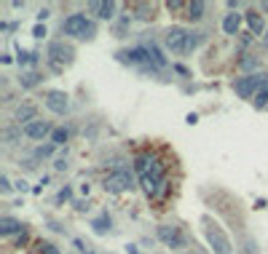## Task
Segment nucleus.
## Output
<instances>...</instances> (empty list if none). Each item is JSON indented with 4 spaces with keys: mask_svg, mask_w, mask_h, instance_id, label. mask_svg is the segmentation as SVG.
Instances as JSON below:
<instances>
[{
    "mask_svg": "<svg viewBox=\"0 0 268 254\" xmlns=\"http://www.w3.org/2000/svg\"><path fill=\"white\" fill-rule=\"evenodd\" d=\"M204 3H201V0H193V3H188V8H185V16L190 19V22H198L201 16H204Z\"/></svg>",
    "mask_w": 268,
    "mask_h": 254,
    "instance_id": "17",
    "label": "nucleus"
},
{
    "mask_svg": "<svg viewBox=\"0 0 268 254\" xmlns=\"http://www.w3.org/2000/svg\"><path fill=\"white\" fill-rule=\"evenodd\" d=\"M11 187H14V185L8 182V177L3 174V177H0V190H3V193H8V190H11Z\"/></svg>",
    "mask_w": 268,
    "mask_h": 254,
    "instance_id": "29",
    "label": "nucleus"
},
{
    "mask_svg": "<svg viewBox=\"0 0 268 254\" xmlns=\"http://www.w3.org/2000/svg\"><path fill=\"white\" fill-rule=\"evenodd\" d=\"M252 102H255V107H268V78L260 83V89H257Z\"/></svg>",
    "mask_w": 268,
    "mask_h": 254,
    "instance_id": "21",
    "label": "nucleus"
},
{
    "mask_svg": "<svg viewBox=\"0 0 268 254\" xmlns=\"http://www.w3.org/2000/svg\"><path fill=\"white\" fill-rule=\"evenodd\" d=\"M204 233H207V241H209V246H212L215 254H231V241H228V236L223 233V228H220L217 222H212L209 217H204Z\"/></svg>",
    "mask_w": 268,
    "mask_h": 254,
    "instance_id": "4",
    "label": "nucleus"
},
{
    "mask_svg": "<svg viewBox=\"0 0 268 254\" xmlns=\"http://www.w3.org/2000/svg\"><path fill=\"white\" fill-rule=\"evenodd\" d=\"M260 8H263V11H268V3H263V6H260Z\"/></svg>",
    "mask_w": 268,
    "mask_h": 254,
    "instance_id": "38",
    "label": "nucleus"
},
{
    "mask_svg": "<svg viewBox=\"0 0 268 254\" xmlns=\"http://www.w3.org/2000/svg\"><path fill=\"white\" fill-rule=\"evenodd\" d=\"M126 251H129V254H140V251H137V246H126Z\"/></svg>",
    "mask_w": 268,
    "mask_h": 254,
    "instance_id": "37",
    "label": "nucleus"
},
{
    "mask_svg": "<svg viewBox=\"0 0 268 254\" xmlns=\"http://www.w3.org/2000/svg\"><path fill=\"white\" fill-rule=\"evenodd\" d=\"M46 107L56 115H64L67 110H70V97H67L64 91H49L46 94Z\"/></svg>",
    "mask_w": 268,
    "mask_h": 254,
    "instance_id": "10",
    "label": "nucleus"
},
{
    "mask_svg": "<svg viewBox=\"0 0 268 254\" xmlns=\"http://www.w3.org/2000/svg\"><path fill=\"white\" fill-rule=\"evenodd\" d=\"M54 168H56V172H64V168H67V158H56Z\"/></svg>",
    "mask_w": 268,
    "mask_h": 254,
    "instance_id": "30",
    "label": "nucleus"
},
{
    "mask_svg": "<svg viewBox=\"0 0 268 254\" xmlns=\"http://www.w3.org/2000/svg\"><path fill=\"white\" fill-rule=\"evenodd\" d=\"M64 142H67V131H64V129H54L51 145H64Z\"/></svg>",
    "mask_w": 268,
    "mask_h": 254,
    "instance_id": "25",
    "label": "nucleus"
},
{
    "mask_svg": "<svg viewBox=\"0 0 268 254\" xmlns=\"http://www.w3.org/2000/svg\"><path fill=\"white\" fill-rule=\"evenodd\" d=\"M185 120H188V123H190V126H193V123H196V120H198V115H196V112H190V115H188Z\"/></svg>",
    "mask_w": 268,
    "mask_h": 254,
    "instance_id": "34",
    "label": "nucleus"
},
{
    "mask_svg": "<svg viewBox=\"0 0 268 254\" xmlns=\"http://www.w3.org/2000/svg\"><path fill=\"white\" fill-rule=\"evenodd\" d=\"M11 233H24V225L14 217H0V236H11Z\"/></svg>",
    "mask_w": 268,
    "mask_h": 254,
    "instance_id": "14",
    "label": "nucleus"
},
{
    "mask_svg": "<svg viewBox=\"0 0 268 254\" xmlns=\"http://www.w3.org/2000/svg\"><path fill=\"white\" fill-rule=\"evenodd\" d=\"M188 32L185 27H169V30L164 32V46L172 51V54H180L185 56V46H188Z\"/></svg>",
    "mask_w": 268,
    "mask_h": 254,
    "instance_id": "7",
    "label": "nucleus"
},
{
    "mask_svg": "<svg viewBox=\"0 0 268 254\" xmlns=\"http://www.w3.org/2000/svg\"><path fill=\"white\" fill-rule=\"evenodd\" d=\"M54 147H56V145H46V147H38V153H35V155H38V158H43V155H51V153H54Z\"/></svg>",
    "mask_w": 268,
    "mask_h": 254,
    "instance_id": "28",
    "label": "nucleus"
},
{
    "mask_svg": "<svg viewBox=\"0 0 268 254\" xmlns=\"http://www.w3.org/2000/svg\"><path fill=\"white\" fill-rule=\"evenodd\" d=\"M46 56L56 64V67H64V64H70L73 62V56H75V49L70 43H64V40H51L49 43V51H46Z\"/></svg>",
    "mask_w": 268,
    "mask_h": 254,
    "instance_id": "8",
    "label": "nucleus"
},
{
    "mask_svg": "<svg viewBox=\"0 0 268 254\" xmlns=\"http://www.w3.org/2000/svg\"><path fill=\"white\" fill-rule=\"evenodd\" d=\"M116 8H118V3H113V0H108V3H89V11H94L99 19H113L116 16Z\"/></svg>",
    "mask_w": 268,
    "mask_h": 254,
    "instance_id": "12",
    "label": "nucleus"
},
{
    "mask_svg": "<svg viewBox=\"0 0 268 254\" xmlns=\"http://www.w3.org/2000/svg\"><path fill=\"white\" fill-rule=\"evenodd\" d=\"M24 134L30 137V139H43V137L54 134V131H51V123H49V120H32L30 126H24Z\"/></svg>",
    "mask_w": 268,
    "mask_h": 254,
    "instance_id": "11",
    "label": "nucleus"
},
{
    "mask_svg": "<svg viewBox=\"0 0 268 254\" xmlns=\"http://www.w3.org/2000/svg\"><path fill=\"white\" fill-rule=\"evenodd\" d=\"M41 80H43V75H41V72H22V78H19L22 89H32V86H38Z\"/></svg>",
    "mask_w": 268,
    "mask_h": 254,
    "instance_id": "20",
    "label": "nucleus"
},
{
    "mask_svg": "<svg viewBox=\"0 0 268 254\" xmlns=\"http://www.w3.org/2000/svg\"><path fill=\"white\" fill-rule=\"evenodd\" d=\"M134 172L140 174V185L148 198H161L169 187L166 180V163L156 153H140L134 158Z\"/></svg>",
    "mask_w": 268,
    "mask_h": 254,
    "instance_id": "1",
    "label": "nucleus"
},
{
    "mask_svg": "<svg viewBox=\"0 0 268 254\" xmlns=\"http://www.w3.org/2000/svg\"><path fill=\"white\" fill-rule=\"evenodd\" d=\"M204 43V32H198V30H190L188 32V46H185V54H193L198 46Z\"/></svg>",
    "mask_w": 268,
    "mask_h": 254,
    "instance_id": "19",
    "label": "nucleus"
},
{
    "mask_svg": "<svg viewBox=\"0 0 268 254\" xmlns=\"http://www.w3.org/2000/svg\"><path fill=\"white\" fill-rule=\"evenodd\" d=\"M35 249H38V254H59V249H56L54 243H49V241H38Z\"/></svg>",
    "mask_w": 268,
    "mask_h": 254,
    "instance_id": "24",
    "label": "nucleus"
},
{
    "mask_svg": "<svg viewBox=\"0 0 268 254\" xmlns=\"http://www.w3.org/2000/svg\"><path fill=\"white\" fill-rule=\"evenodd\" d=\"M102 187H105L108 193L118 195V193H126V190H131V187H134V180H131V174L126 172V168H116L113 174H108V177H105Z\"/></svg>",
    "mask_w": 268,
    "mask_h": 254,
    "instance_id": "5",
    "label": "nucleus"
},
{
    "mask_svg": "<svg viewBox=\"0 0 268 254\" xmlns=\"http://www.w3.org/2000/svg\"><path fill=\"white\" fill-rule=\"evenodd\" d=\"M35 112H38L35 105H22V107H16L14 118H16V123H19V126H22V123H24V126H30L32 120H38V118H35Z\"/></svg>",
    "mask_w": 268,
    "mask_h": 254,
    "instance_id": "13",
    "label": "nucleus"
},
{
    "mask_svg": "<svg viewBox=\"0 0 268 254\" xmlns=\"http://www.w3.org/2000/svg\"><path fill=\"white\" fill-rule=\"evenodd\" d=\"M239 6H242V3H239V0H228V8H231V11H236Z\"/></svg>",
    "mask_w": 268,
    "mask_h": 254,
    "instance_id": "35",
    "label": "nucleus"
},
{
    "mask_svg": "<svg viewBox=\"0 0 268 254\" xmlns=\"http://www.w3.org/2000/svg\"><path fill=\"white\" fill-rule=\"evenodd\" d=\"M49 14H51V11H49V8H41V14H38V22H41V24H43V19H49Z\"/></svg>",
    "mask_w": 268,
    "mask_h": 254,
    "instance_id": "32",
    "label": "nucleus"
},
{
    "mask_svg": "<svg viewBox=\"0 0 268 254\" xmlns=\"http://www.w3.org/2000/svg\"><path fill=\"white\" fill-rule=\"evenodd\" d=\"M110 225H113V220H110V214L105 211V214H99V217L91 222V228H94V233H99V236H102V233L110 230Z\"/></svg>",
    "mask_w": 268,
    "mask_h": 254,
    "instance_id": "18",
    "label": "nucleus"
},
{
    "mask_svg": "<svg viewBox=\"0 0 268 254\" xmlns=\"http://www.w3.org/2000/svg\"><path fill=\"white\" fill-rule=\"evenodd\" d=\"M22 67H30V64H38V54L35 51H22L19 49V59H16Z\"/></svg>",
    "mask_w": 268,
    "mask_h": 254,
    "instance_id": "22",
    "label": "nucleus"
},
{
    "mask_svg": "<svg viewBox=\"0 0 268 254\" xmlns=\"http://www.w3.org/2000/svg\"><path fill=\"white\" fill-rule=\"evenodd\" d=\"M134 11H137L140 19H153V16H156V14H153V6H148V3H137V6H134Z\"/></svg>",
    "mask_w": 268,
    "mask_h": 254,
    "instance_id": "23",
    "label": "nucleus"
},
{
    "mask_svg": "<svg viewBox=\"0 0 268 254\" xmlns=\"http://www.w3.org/2000/svg\"><path fill=\"white\" fill-rule=\"evenodd\" d=\"M24 243H27V233H22V236H19V238H16V249H22V246H24Z\"/></svg>",
    "mask_w": 268,
    "mask_h": 254,
    "instance_id": "33",
    "label": "nucleus"
},
{
    "mask_svg": "<svg viewBox=\"0 0 268 254\" xmlns=\"http://www.w3.org/2000/svg\"><path fill=\"white\" fill-rule=\"evenodd\" d=\"M62 32L70 37H78V40H91L97 35V24L91 22L86 14H70L62 22Z\"/></svg>",
    "mask_w": 268,
    "mask_h": 254,
    "instance_id": "2",
    "label": "nucleus"
},
{
    "mask_svg": "<svg viewBox=\"0 0 268 254\" xmlns=\"http://www.w3.org/2000/svg\"><path fill=\"white\" fill-rule=\"evenodd\" d=\"M244 19H247V24H250V32H252V35H260V32L265 30V24H263V14H257V11H247Z\"/></svg>",
    "mask_w": 268,
    "mask_h": 254,
    "instance_id": "16",
    "label": "nucleus"
},
{
    "mask_svg": "<svg viewBox=\"0 0 268 254\" xmlns=\"http://www.w3.org/2000/svg\"><path fill=\"white\" fill-rule=\"evenodd\" d=\"M118 59L123 64H131V67H140V70H145V72H161L156 67V62H153V56L148 51V46H134V49H123L116 54Z\"/></svg>",
    "mask_w": 268,
    "mask_h": 254,
    "instance_id": "3",
    "label": "nucleus"
},
{
    "mask_svg": "<svg viewBox=\"0 0 268 254\" xmlns=\"http://www.w3.org/2000/svg\"><path fill=\"white\" fill-rule=\"evenodd\" d=\"M166 8H169V11H180V8H188V3H180V0H169Z\"/></svg>",
    "mask_w": 268,
    "mask_h": 254,
    "instance_id": "27",
    "label": "nucleus"
},
{
    "mask_svg": "<svg viewBox=\"0 0 268 254\" xmlns=\"http://www.w3.org/2000/svg\"><path fill=\"white\" fill-rule=\"evenodd\" d=\"M70 198H73V190H70V187H62L59 195H56V203H64V201H70Z\"/></svg>",
    "mask_w": 268,
    "mask_h": 254,
    "instance_id": "26",
    "label": "nucleus"
},
{
    "mask_svg": "<svg viewBox=\"0 0 268 254\" xmlns=\"http://www.w3.org/2000/svg\"><path fill=\"white\" fill-rule=\"evenodd\" d=\"M223 30H225V35H239V30H242V14H225V19H223Z\"/></svg>",
    "mask_w": 268,
    "mask_h": 254,
    "instance_id": "15",
    "label": "nucleus"
},
{
    "mask_svg": "<svg viewBox=\"0 0 268 254\" xmlns=\"http://www.w3.org/2000/svg\"><path fill=\"white\" fill-rule=\"evenodd\" d=\"M265 78H268V75H257V72L242 75V78L233 80V91H236L242 99H255V94H257V89H260V83H263Z\"/></svg>",
    "mask_w": 268,
    "mask_h": 254,
    "instance_id": "6",
    "label": "nucleus"
},
{
    "mask_svg": "<svg viewBox=\"0 0 268 254\" xmlns=\"http://www.w3.org/2000/svg\"><path fill=\"white\" fill-rule=\"evenodd\" d=\"M156 236L161 243H166L169 249H183L185 246V236H183V230L177 228V225H161V228L156 230Z\"/></svg>",
    "mask_w": 268,
    "mask_h": 254,
    "instance_id": "9",
    "label": "nucleus"
},
{
    "mask_svg": "<svg viewBox=\"0 0 268 254\" xmlns=\"http://www.w3.org/2000/svg\"><path fill=\"white\" fill-rule=\"evenodd\" d=\"M32 35H35V37H43V35H46V27H43V24H35Z\"/></svg>",
    "mask_w": 268,
    "mask_h": 254,
    "instance_id": "31",
    "label": "nucleus"
},
{
    "mask_svg": "<svg viewBox=\"0 0 268 254\" xmlns=\"http://www.w3.org/2000/svg\"><path fill=\"white\" fill-rule=\"evenodd\" d=\"M16 190H22V193H24V190H27V182H24V180H19V182H16Z\"/></svg>",
    "mask_w": 268,
    "mask_h": 254,
    "instance_id": "36",
    "label": "nucleus"
}]
</instances>
